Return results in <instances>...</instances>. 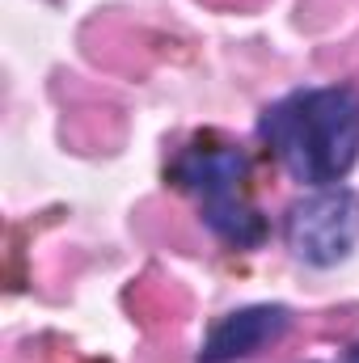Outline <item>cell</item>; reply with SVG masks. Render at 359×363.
<instances>
[{"instance_id": "3957f363", "label": "cell", "mask_w": 359, "mask_h": 363, "mask_svg": "<svg viewBox=\"0 0 359 363\" xmlns=\"http://www.w3.org/2000/svg\"><path fill=\"white\" fill-rule=\"evenodd\" d=\"M283 241L313 271L343 267L359 245V194L351 186H317L283 211Z\"/></svg>"}, {"instance_id": "5b68a950", "label": "cell", "mask_w": 359, "mask_h": 363, "mask_svg": "<svg viewBox=\"0 0 359 363\" xmlns=\"http://www.w3.org/2000/svg\"><path fill=\"white\" fill-rule=\"evenodd\" d=\"M347 363H359V342L355 347H347Z\"/></svg>"}, {"instance_id": "7a4b0ae2", "label": "cell", "mask_w": 359, "mask_h": 363, "mask_svg": "<svg viewBox=\"0 0 359 363\" xmlns=\"http://www.w3.org/2000/svg\"><path fill=\"white\" fill-rule=\"evenodd\" d=\"M170 182L194 199L199 220L224 245L258 250L267 241L270 224L250 199V157L237 144H228L211 131L194 135L170 161Z\"/></svg>"}, {"instance_id": "277c9868", "label": "cell", "mask_w": 359, "mask_h": 363, "mask_svg": "<svg viewBox=\"0 0 359 363\" xmlns=\"http://www.w3.org/2000/svg\"><path fill=\"white\" fill-rule=\"evenodd\" d=\"M292 325V313L283 304H250L211 325V334L199 347V363H237L258 355L263 347L279 342Z\"/></svg>"}, {"instance_id": "6da1fadb", "label": "cell", "mask_w": 359, "mask_h": 363, "mask_svg": "<svg viewBox=\"0 0 359 363\" xmlns=\"http://www.w3.org/2000/svg\"><path fill=\"white\" fill-rule=\"evenodd\" d=\"M258 140L287 178L317 190L338 186L359 161V89L317 85L292 89L258 118Z\"/></svg>"}]
</instances>
